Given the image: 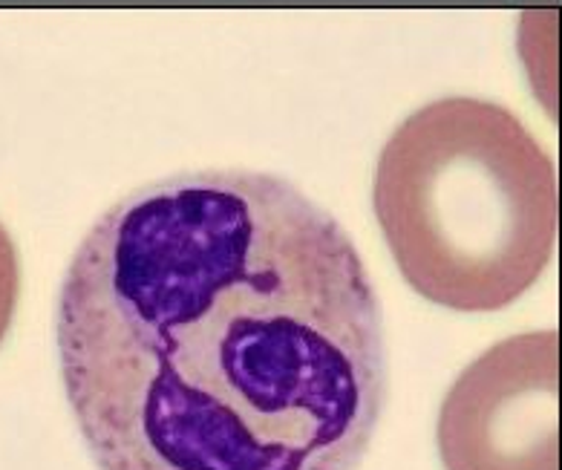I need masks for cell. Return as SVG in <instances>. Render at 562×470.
<instances>
[{
    "label": "cell",
    "instance_id": "obj_2",
    "mask_svg": "<svg viewBox=\"0 0 562 470\" xmlns=\"http://www.w3.org/2000/svg\"><path fill=\"white\" fill-rule=\"evenodd\" d=\"M372 209L401 275L453 312H499L548 269L560 232L554 159L505 104L447 96L381 147Z\"/></svg>",
    "mask_w": 562,
    "mask_h": 470
},
{
    "label": "cell",
    "instance_id": "obj_4",
    "mask_svg": "<svg viewBox=\"0 0 562 470\" xmlns=\"http://www.w3.org/2000/svg\"><path fill=\"white\" fill-rule=\"evenodd\" d=\"M18 286H21V269H18L15 243L0 225V344L7 338L12 317H15Z\"/></svg>",
    "mask_w": 562,
    "mask_h": 470
},
{
    "label": "cell",
    "instance_id": "obj_3",
    "mask_svg": "<svg viewBox=\"0 0 562 470\" xmlns=\"http://www.w3.org/2000/svg\"><path fill=\"white\" fill-rule=\"evenodd\" d=\"M560 338L514 335L479 355L439 410L445 470H560Z\"/></svg>",
    "mask_w": 562,
    "mask_h": 470
},
{
    "label": "cell",
    "instance_id": "obj_1",
    "mask_svg": "<svg viewBox=\"0 0 562 470\" xmlns=\"http://www.w3.org/2000/svg\"><path fill=\"white\" fill-rule=\"evenodd\" d=\"M55 338L99 470H358L384 413L370 271L271 174L193 170L119 200L72 255Z\"/></svg>",
    "mask_w": 562,
    "mask_h": 470
}]
</instances>
